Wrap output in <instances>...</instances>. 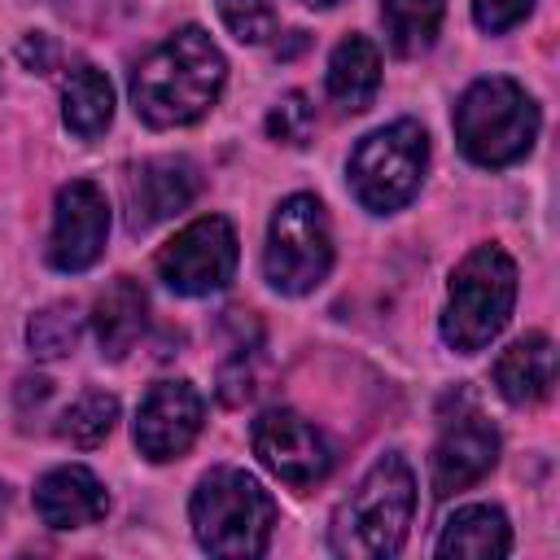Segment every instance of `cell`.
Instances as JSON below:
<instances>
[{"label": "cell", "instance_id": "1", "mask_svg": "<svg viewBox=\"0 0 560 560\" xmlns=\"http://www.w3.org/2000/svg\"><path fill=\"white\" fill-rule=\"evenodd\" d=\"M228 61L201 26L166 35L131 70V105L149 127L197 122L223 92Z\"/></svg>", "mask_w": 560, "mask_h": 560}, {"label": "cell", "instance_id": "2", "mask_svg": "<svg viewBox=\"0 0 560 560\" xmlns=\"http://www.w3.org/2000/svg\"><path fill=\"white\" fill-rule=\"evenodd\" d=\"M416 512V477L402 455H381L332 516V551L350 560L398 556Z\"/></svg>", "mask_w": 560, "mask_h": 560}, {"label": "cell", "instance_id": "3", "mask_svg": "<svg viewBox=\"0 0 560 560\" xmlns=\"http://www.w3.org/2000/svg\"><path fill=\"white\" fill-rule=\"evenodd\" d=\"M188 521H192L201 551L249 560V556H262L271 542L276 499L258 486V477L223 464L197 481V490L188 499Z\"/></svg>", "mask_w": 560, "mask_h": 560}, {"label": "cell", "instance_id": "4", "mask_svg": "<svg viewBox=\"0 0 560 560\" xmlns=\"http://www.w3.org/2000/svg\"><path fill=\"white\" fill-rule=\"evenodd\" d=\"M512 306H516V262L499 245H477L451 276L442 341L459 354H477L503 332Z\"/></svg>", "mask_w": 560, "mask_h": 560}, {"label": "cell", "instance_id": "5", "mask_svg": "<svg viewBox=\"0 0 560 560\" xmlns=\"http://www.w3.org/2000/svg\"><path fill=\"white\" fill-rule=\"evenodd\" d=\"M534 136H538V105L521 83L503 74L477 79L455 105V140L464 158L477 166H508L525 158L534 149Z\"/></svg>", "mask_w": 560, "mask_h": 560}, {"label": "cell", "instance_id": "6", "mask_svg": "<svg viewBox=\"0 0 560 560\" xmlns=\"http://www.w3.org/2000/svg\"><path fill=\"white\" fill-rule=\"evenodd\" d=\"M429 166V136L420 122L398 118L389 127L368 131L350 153V188L372 214L402 210L424 179Z\"/></svg>", "mask_w": 560, "mask_h": 560}, {"label": "cell", "instance_id": "7", "mask_svg": "<svg viewBox=\"0 0 560 560\" xmlns=\"http://www.w3.org/2000/svg\"><path fill=\"white\" fill-rule=\"evenodd\" d=\"M262 267L271 289L298 298L311 293L328 267H332V232H328V214L324 201L311 192H293L276 206L271 223H267V249H262Z\"/></svg>", "mask_w": 560, "mask_h": 560}, {"label": "cell", "instance_id": "8", "mask_svg": "<svg viewBox=\"0 0 560 560\" xmlns=\"http://www.w3.org/2000/svg\"><path fill=\"white\" fill-rule=\"evenodd\" d=\"M158 276L184 298L219 293L236 276V232L223 214L192 219L158 249Z\"/></svg>", "mask_w": 560, "mask_h": 560}, {"label": "cell", "instance_id": "9", "mask_svg": "<svg viewBox=\"0 0 560 560\" xmlns=\"http://www.w3.org/2000/svg\"><path fill=\"white\" fill-rule=\"evenodd\" d=\"M249 442H254V455L262 459V468L276 472L293 490H311L315 481H324L332 472L328 438L293 407H267L254 420Z\"/></svg>", "mask_w": 560, "mask_h": 560}, {"label": "cell", "instance_id": "10", "mask_svg": "<svg viewBox=\"0 0 560 560\" xmlns=\"http://www.w3.org/2000/svg\"><path fill=\"white\" fill-rule=\"evenodd\" d=\"M109 236V201L92 179H70L57 188L48 262L57 271H88Z\"/></svg>", "mask_w": 560, "mask_h": 560}, {"label": "cell", "instance_id": "11", "mask_svg": "<svg viewBox=\"0 0 560 560\" xmlns=\"http://www.w3.org/2000/svg\"><path fill=\"white\" fill-rule=\"evenodd\" d=\"M201 420H206V402L188 381H158L136 411V446L153 464L175 459L192 446Z\"/></svg>", "mask_w": 560, "mask_h": 560}, {"label": "cell", "instance_id": "12", "mask_svg": "<svg viewBox=\"0 0 560 560\" xmlns=\"http://www.w3.org/2000/svg\"><path fill=\"white\" fill-rule=\"evenodd\" d=\"M494 459H499V433H494V424L486 416H477V411L455 416L442 429V438H438V446L429 455L433 494L438 499H451V494L477 486L494 468Z\"/></svg>", "mask_w": 560, "mask_h": 560}, {"label": "cell", "instance_id": "13", "mask_svg": "<svg viewBox=\"0 0 560 560\" xmlns=\"http://www.w3.org/2000/svg\"><path fill=\"white\" fill-rule=\"evenodd\" d=\"M201 188V175L188 158H149L131 166L127 175V228L149 232L162 219H175L179 210L192 206Z\"/></svg>", "mask_w": 560, "mask_h": 560}, {"label": "cell", "instance_id": "14", "mask_svg": "<svg viewBox=\"0 0 560 560\" xmlns=\"http://www.w3.org/2000/svg\"><path fill=\"white\" fill-rule=\"evenodd\" d=\"M35 512L48 529H83V525H96L109 512V499H105V486L96 481L92 468L61 464V468L39 477Z\"/></svg>", "mask_w": 560, "mask_h": 560}, {"label": "cell", "instance_id": "15", "mask_svg": "<svg viewBox=\"0 0 560 560\" xmlns=\"http://www.w3.org/2000/svg\"><path fill=\"white\" fill-rule=\"evenodd\" d=\"M494 385L508 402L534 407L556 385V346L547 332H525L494 359Z\"/></svg>", "mask_w": 560, "mask_h": 560}, {"label": "cell", "instance_id": "16", "mask_svg": "<svg viewBox=\"0 0 560 560\" xmlns=\"http://www.w3.org/2000/svg\"><path fill=\"white\" fill-rule=\"evenodd\" d=\"M144 324H149V298H144V289L131 276H118L96 298V311H92V328H96L101 354L105 359H122L144 337Z\"/></svg>", "mask_w": 560, "mask_h": 560}, {"label": "cell", "instance_id": "17", "mask_svg": "<svg viewBox=\"0 0 560 560\" xmlns=\"http://www.w3.org/2000/svg\"><path fill=\"white\" fill-rule=\"evenodd\" d=\"M512 551V529L508 516L490 503H468L459 508L438 538V556H455V560H499Z\"/></svg>", "mask_w": 560, "mask_h": 560}, {"label": "cell", "instance_id": "18", "mask_svg": "<svg viewBox=\"0 0 560 560\" xmlns=\"http://www.w3.org/2000/svg\"><path fill=\"white\" fill-rule=\"evenodd\" d=\"M376 88H381V52L368 35H346L332 57H328V96L346 109V114H359L376 101Z\"/></svg>", "mask_w": 560, "mask_h": 560}, {"label": "cell", "instance_id": "19", "mask_svg": "<svg viewBox=\"0 0 560 560\" xmlns=\"http://www.w3.org/2000/svg\"><path fill=\"white\" fill-rule=\"evenodd\" d=\"M109 118H114V88H109V79L96 66L79 61L66 74V83H61V122L74 136L92 140V136H101L109 127Z\"/></svg>", "mask_w": 560, "mask_h": 560}, {"label": "cell", "instance_id": "20", "mask_svg": "<svg viewBox=\"0 0 560 560\" xmlns=\"http://www.w3.org/2000/svg\"><path fill=\"white\" fill-rule=\"evenodd\" d=\"M442 13H446V0H381V22L389 35V48L398 57H416V52L433 48V39L442 31Z\"/></svg>", "mask_w": 560, "mask_h": 560}, {"label": "cell", "instance_id": "21", "mask_svg": "<svg viewBox=\"0 0 560 560\" xmlns=\"http://www.w3.org/2000/svg\"><path fill=\"white\" fill-rule=\"evenodd\" d=\"M114 420H118V398L105 394V389H88V394H79V398L61 411L57 438L70 442V446H79V451H92V446H101V442L109 438Z\"/></svg>", "mask_w": 560, "mask_h": 560}, {"label": "cell", "instance_id": "22", "mask_svg": "<svg viewBox=\"0 0 560 560\" xmlns=\"http://www.w3.org/2000/svg\"><path fill=\"white\" fill-rule=\"evenodd\" d=\"M79 332H83V315L74 302H52L35 311L26 324V341L39 359H66L79 346Z\"/></svg>", "mask_w": 560, "mask_h": 560}, {"label": "cell", "instance_id": "23", "mask_svg": "<svg viewBox=\"0 0 560 560\" xmlns=\"http://www.w3.org/2000/svg\"><path fill=\"white\" fill-rule=\"evenodd\" d=\"M315 131V105L306 92H284L267 114V136L280 144H306Z\"/></svg>", "mask_w": 560, "mask_h": 560}, {"label": "cell", "instance_id": "24", "mask_svg": "<svg viewBox=\"0 0 560 560\" xmlns=\"http://www.w3.org/2000/svg\"><path fill=\"white\" fill-rule=\"evenodd\" d=\"M219 18H223V26L241 44H262V39L276 35V9H271V0H219Z\"/></svg>", "mask_w": 560, "mask_h": 560}, {"label": "cell", "instance_id": "25", "mask_svg": "<svg viewBox=\"0 0 560 560\" xmlns=\"http://www.w3.org/2000/svg\"><path fill=\"white\" fill-rule=\"evenodd\" d=\"M529 9H534V0H472V18H477V26L490 31V35L516 26Z\"/></svg>", "mask_w": 560, "mask_h": 560}, {"label": "cell", "instance_id": "26", "mask_svg": "<svg viewBox=\"0 0 560 560\" xmlns=\"http://www.w3.org/2000/svg\"><path fill=\"white\" fill-rule=\"evenodd\" d=\"M18 52H22V61H26L31 70H39V74L52 70V44H48V35H26Z\"/></svg>", "mask_w": 560, "mask_h": 560}, {"label": "cell", "instance_id": "27", "mask_svg": "<svg viewBox=\"0 0 560 560\" xmlns=\"http://www.w3.org/2000/svg\"><path fill=\"white\" fill-rule=\"evenodd\" d=\"M302 4H311V9H328V4H337V0H302Z\"/></svg>", "mask_w": 560, "mask_h": 560}, {"label": "cell", "instance_id": "28", "mask_svg": "<svg viewBox=\"0 0 560 560\" xmlns=\"http://www.w3.org/2000/svg\"><path fill=\"white\" fill-rule=\"evenodd\" d=\"M4 508H9V490L0 486V516H4Z\"/></svg>", "mask_w": 560, "mask_h": 560}]
</instances>
